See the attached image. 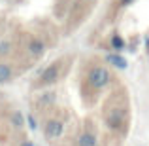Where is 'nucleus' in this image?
Here are the masks:
<instances>
[{
    "label": "nucleus",
    "mask_w": 149,
    "mask_h": 146,
    "mask_svg": "<svg viewBox=\"0 0 149 146\" xmlns=\"http://www.w3.org/2000/svg\"><path fill=\"white\" fill-rule=\"evenodd\" d=\"M64 121L58 120V118H51L44 123V137L47 140H55V139H61L64 135Z\"/></svg>",
    "instance_id": "7ed1b4c3"
},
{
    "label": "nucleus",
    "mask_w": 149,
    "mask_h": 146,
    "mask_svg": "<svg viewBox=\"0 0 149 146\" xmlns=\"http://www.w3.org/2000/svg\"><path fill=\"white\" fill-rule=\"evenodd\" d=\"M25 120H26V125H29L30 131H36V129H38V121H36V118H34L32 114H26Z\"/></svg>",
    "instance_id": "ddd939ff"
},
{
    "label": "nucleus",
    "mask_w": 149,
    "mask_h": 146,
    "mask_svg": "<svg viewBox=\"0 0 149 146\" xmlns=\"http://www.w3.org/2000/svg\"><path fill=\"white\" fill-rule=\"evenodd\" d=\"M61 68H62L61 61H55L51 65H47L44 70H40V74L36 78V85L38 87H49V85L57 84L61 80Z\"/></svg>",
    "instance_id": "f03ea898"
},
{
    "label": "nucleus",
    "mask_w": 149,
    "mask_h": 146,
    "mask_svg": "<svg viewBox=\"0 0 149 146\" xmlns=\"http://www.w3.org/2000/svg\"><path fill=\"white\" fill-rule=\"evenodd\" d=\"M111 72H109V68L106 65H95L89 68L87 76H85V82H87V85L91 89H95V91H104L106 87H108L109 84H111Z\"/></svg>",
    "instance_id": "f257e3e1"
},
{
    "label": "nucleus",
    "mask_w": 149,
    "mask_h": 146,
    "mask_svg": "<svg viewBox=\"0 0 149 146\" xmlns=\"http://www.w3.org/2000/svg\"><path fill=\"white\" fill-rule=\"evenodd\" d=\"M19 146H34V142H32L30 139H25V140H23V142L19 144Z\"/></svg>",
    "instance_id": "4468645a"
},
{
    "label": "nucleus",
    "mask_w": 149,
    "mask_h": 146,
    "mask_svg": "<svg viewBox=\"0 0 149 146\" xmlns=\"http://www.w3.org/2000/svg\"><path fill=\"white\" fill-rule=\"evenodd\" d=\"M25 49L32 59H40V57L45 55V42L38 36H30L25 44Z\"/></svg>",
    "instance_id": "20e7f679"
},
{
    "label": "nucleus",
    "mask_w": 149,
    "mask_h": 146,
    "mask_svg": "<svg viewBox=\"0 0 149 146\" xmlns=\"http://www.w3.org/2000/svg\"><path fill=\"white\" fill-rule=\"evenodd\" d=\"M115 110H117V108H115ZM106 121H108V125H109L111 129L121 127V125H123V121H125V112H123V110H117V112L109 114Z\"/></svg>",
    "instance_id": "9d476101"
},
{
    "label": "nucleus",
    "mask_w": 149,
    "mask_h": 146,
    "mask_svg": "<svg viewBox=\"0 0 149 146\" xmlns=\"http://www.w3.org/2000/svg\"><path fill=\"white\" fill-rule=\"evenodd\" d=\"M10 125L15 129V131H21L23 127L26 125V120H25V114L21 112V110H13V112L10 114Z\"/></svg>",
    "instance_id": "0eeeda50"
},
{
    "label": "nucleus",
    "mask_w": 149,
    "mask_h": 146,
    "mask_svg": "<svg viewBox=\"0 0 149 146\" xmlns=\"http://www.w3.org/2000/svg\"><path fill=\"white\" fill-rule=\"evenodd\" d=\"M13 80V68L10 63L0 61V84H10Z\"/></svg>",
    "instance_id": "6e6552de"
},
{
    "label": "nucleus",
    "mask_w": 149,
    "mask_h": 146,
    "mask_svg": "<svg viewBox=\"0 0 149 146\" xmlns=\"http://www.w3.org/2000/svg\"><path fill=\"white\" fill-rule=\"evenodd\" d=\"M106 63H108V65H111V66H115V68H119V70H125L128 66V61H127V59H125L121 53H115V51L106 55Z\"/></svg>",
    "instance_id": "423d86ee"
},
{
    "label": "nucleus",
    "mask_w": 149,
    "mask_h": 146,
    "mask_svg": "<svg viewBox=\"0 0 149 146\" xmlns=\"http://www.w3.org/2000/svg\"><path fill=\"white\" fill-rule=\"evenodd\" d=\"M85 2H96V0H85Z\"/></svg>",
    "instance_id": "f3484780"
},
{
    "label": "nucleus",
    "mask_w": 149,
    "mask_h": 146,
    "mask_svg": "<svg viewBox=\"0 0 149 146\" xmlns=\"http://www.w3.org/2000/svg\"><path fill=\"white\" fill-rule=\"evenodd\" d=\"M57 101V93L53 91H47V93H40V97H38V106H42V108H45V106H51L53 102Z\"/></svg>",
    "instance_id": "9b49d317"
},
{
    "label": "nucleus",
    "mask_w": 149,
    "mask_h": 146,
    "mask_svg": "<svg viewBox=\"0 0 149 146\" xmlns=\"http://www.w3.org/2000/svg\"><path fill=\"white\" fill-rule=\"evenodd\" d=\"M132 2H134V0H119L121 6H128V4H132Z\"/></svg>",
    "instance_id": "2eb2a0df"
},
{
    "label": "nucleus",
    "mask_w": 149,
    "mask_h": 146,
    "mask_svg": "<svg viewBox=\"0 0 149 146\" xmlns=\"http://www.w3.org/2000/svg\"><path fill=\"white\" fill-rule=\"evenodd\" d=\"M10 53H11V40L2 38L0 40V57H8Z\"/></svg>",
    "instance_id": "f8f14e48"
},
{
    "label": "nucleus",
    "mask_w": 149,
    "mask_h": 146,
    "mask_svg": "<svg viewBox=\"0 0 149 146\" xmlns=\"http://www.w3.org/2000/svg\"><path fill=\"white\" fill-rule=\"evenodd\" d=\"M146 48H147V49H149V36H147V38H146Z\"/></svg>",
    "instance_id": "dca6fc26"
},
{
    "label": "nucleus",
    "mask_w": 149,
    "mask_h": 146,
    "mask_svg": "<svg viewBox=\"0 0 149 146\" xmlns=\"http://www.w3.org/2000/svg\"><path fill=\"white\" fill-rule=\"evenodd\" d=\"M76 146H100V139H98V135H96L95 131L85 129V131H81L79 135H77Z\"/></svg>",
    "instance_id": "39448f33"
},
{
    "label": "nucleus",
    "mask_w": 149,
    "mask_h": 146,
    "mask_svg": "<svg viewBox=\"0 0 149 146\" xmlns=\"http://www.w3.org/2000/svg\"><path fill=\"white\" fill-rule=\"evenodd\" d=\"M109 48H111L115 53H121L123 49H127V40H125L121 34H111V38H109Z\"/></svg>",
    "instance_id": "1a4fd4ad"
}]
</instances>
